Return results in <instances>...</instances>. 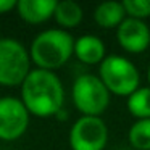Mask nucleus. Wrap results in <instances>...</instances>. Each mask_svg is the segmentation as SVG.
I'll return each instance as SVG.
<instances>
[{
	"label": "nucleus",
	"mask_w": 150,
	"mask_h": 150,
	"mask_svg": "<svg viewBox=\"0 0 150 150\" xmlns=\"http://www.w3.org/2000/svg\"><path fill=\"white\" fill-rule=\"evenodd\" d=\"M74 53L82 63L94 65V63L103 62L105 55V45L97 36L86 34L76 39L74 42Z\"/></svg>",
	"instance_id": "nucleus-10"
},
{
	"label": "nucleus",
	"mask_w": 150,
	"mask_h": 150,
	"mask_svg": "<svg viewBox=\"0 0 150 150\" xmlns=\"http://www.w3.org/2000/svg\"><path fill=\"white\" fill-rule=\"evenodd\" d=\"M124 13L126 10L123 4L111 0V2H103L95 8L94 18L102 28H115L124 21Z\"/></svg>",
	"instance_id": "nucleus-11"
},
{
	"label": "nucleus",
	"mask_w": 150,
	"mask_h": 150,
	"mask_svg": "<svg viewBox=\"0 0 150 150\" xmlns=\"http://www.w3.org/2000/svg\"><path fill=\"white\" fill-rule=\"evenodd\" d=\"M149 81H150V66H149Z\"/></svg>",
	"instance_id": "nucleus-17"
},
{
	"label": "nucleus",
	"mask_w": 150,
	"mask_h": 150,
	"mask_svg": "<svg viewBox=\"0 0 150 150\" xmlns=\"http://www.w3.org/2000/svg\"><path fill=\"white\" fill-rule=\"evenodd\" d=\"M18 5L16 0H0V13H5V11L11 10Z\"/></svg>",
	"instance_id": "nucleus-16"
},
{
	"label": "nucleus",
	"mask_w": 150,
	"mask_h": 150,
	"mask_svg": "<svg viewBox=\"0 0 150 150\" xmlns=\"http://www.w3.org/2000/svg\"><path fill=\"white\" fill-rule=\"evenodd\" d=\"M123 7L131 18H144L150 15V0H124Z\"/></svg>",
	"instance_id": "nucleus-15"
},
{
	"label": "nucleus",
	"mask_w": 150,
	"mask_h": 150,
	"mask_svg": "<svg viewBox=\"0 0 150 150\" xmlns=\"http://www.w3.org/2000/svg\"><path fill=\"white\" fill-rule=\"evenodd\" d=\"M100 79L113 94L131 95L139 86V71L124 57L108 55L100 65Z\"/></svg>",
	"instance_id": "nucleus-3"
},
{
	"label": "nucleus",
	"mask_w": 150,
	"mask_h": 150,
	"mask_svg": "<svg viewBox=\"0 0 150 150\" xmlns=\"http://www.w3.org/2000/svg\"><path fill=\"white\" fill-rule=\"evenodd\" d=\"M73 36L63 29H47L37 34L31 45V58L40 69L60 68L74 53Z\"/></svg>",
	"instance_id": "nucleus-2"
},
{
	"label": "nucleus",
	"mask_w": 150,
	"mask_h": 150,
	"mask_svg": "<svg viewBox=\"0 0 150 150\" xmlns=\"http://www.w3.org/2000/svg\"><path fill=\"white\" fill-rule=\"evenodd\" d=\"M127 137L136 150H150V118L136 121L131 126Z\"/></svg>",
	"instance_id": "nucleus-14"
},
{
	"label": "nucleus",
	"mask_w": 150,
	"mask_h": 150,
	"mask_svg": "<svg viewBox=\"0 0 150 150\" xmlns=\"http://www.w3.org/2000/svg\"><path fill=\"white\" fill-rule=\"evenodd\" d=\"M53 16L57 18L58 24L65 28H74L82 20V8L74 0H62L57 4Z\"/></svg>",
	"instance_id": "nucleus-12"
},
{
	"label": "nucleus",
	"mask_w": 150,
	"mask_h": 150,
	"mask_svg": "<svg viewBox=\"0 0 150 150\" xmlns=\"http://www.w3.org/2000/svg\"><path fill=\"white\" fill-rule=\"evenodd\" d=\"M29 53L11 37L0 39V84H23L29 74Z\"/></svg>",
	"instance_id": "nucleus-5"
},
{
	"label": "nucleus",
	"mask_w": 150,
	"mask_h": 150,
	"mask_svg": "<svg viewBox=\"0 0 150 150\" xmlns=\"http://www.w3.org/2000/svg\"><path fill=\"white\" fill-rule=\"evenodd\" d=\"M29 123V110L16 97L0 98V139L15 140L23 136Z\"/></svg>",
	"instance_id": "nucleus-7"
},
{
	"label": "nucleus",
	"mask_w": 150,
	"mask_h": 150,
	"mask_svg": "<svg viewBox=\"0 0 150 150\" xmlns=\"http://www.w3.org/2000/svg\"><path fill=\"white\" fill-rule=\"evenodd\" d=\"M55 0H20L16 5L18 13L28 23H42L49 20L57 8Z\"/></svg>",
	"instance_id": "nucleus-9"
},
{
	"label": "nucleus",
	"mask_w": 150,
	"mask_h": 150,
	"mask_svg": "<svg viewBox=\"0 0 150 150\" xmlns=\"http://www.w3.org/2000/svg\"><path fill=\"white\" fill-rule=\"evenodd\" d=\"M21 97L26 108L36 116H50L62 110L65 92L55 73L49 69H31L21 84Z\"/></svg>",
	"instance_id": "nucleus-1"
},
{
	"label": "nucleus",
	"mask_w": 150,
	"mask_h": 150,
	"mask_svg": "<svg viewBox=\"0 0 150 150\" xmlns=\"http://www.w3.org/2000/svg\"><path fill=\"white\" fill-rule=\"evenodd\" d=\"M73 102L86 116H97L110 103V91L100 78L81 74L73 84Z\"/></svg>",
	"instance_id": "nucleus-4"
},
{
	"label": "nucleus",
	"mask_w": 150,
	"mask_h": 150,
	"mask_svg": "<svg viewBox=\"0 0 150 150\" xmlns=\"http://www.w3.org/2000/svg\"><path fill=\"white\" fill-rule=\"evenodd\" d=\"M118 42L123 49L132 53H140L150 44V31L144 21L137 18H124L116 31Z\"/></svg>",
	"instance_id": "nucleus-8"
},
{
	"label": "nucleus",
	"mask_w": 150,
	"mask_h": 150,
	"mask_svg": "<svg viewBox=\"0 0 150 150\" xmlns=\"http://www.w3.org/2000/svg\"><path fill=\"white\" fill-rule=\"evenodd\" d=\"M127 110L139 120L150 118V87H140L127 98Z\"/></svg>",
	"instance_id": "nucleus-13"
},
{
	"label": "nucleus",
	"mask_w": 150,
	"mask_h": 150,
	"mask_svg": "<svg viewBox=\"0 0 150 150\" xmlns=\"http://www.w3.org/2000/svg\"><path fill=\"white\" fill-rule=\"evenodd\" d=\"M108 139V129L98 116H82L73 124L69 144L73 150H102Z\"/></svg>",
	"instance_id": "nucleus-6"
}]
</instances>
